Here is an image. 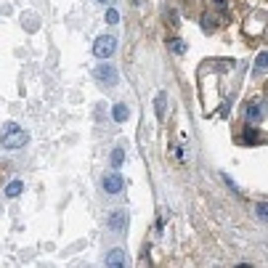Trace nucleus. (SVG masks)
I'll use <instances>...</instances> for the list:
<instances>
[{"mask_svg":"<svg viewBox=\"0 0 268 268\" xmlns=\"http://www.w3.org/2000/svg\"><path fill=\"white\" fill-rule=\"evenodd\" d=\"M22 191H24V183L19 181V178H16V181H11L8 186H5V196H11V199H13V196H19Z\"/></svg>","mask_w":268,"mask_h":268,"instance_id":"obj_9","label":"nucleus"},{"mask_svg":"<svg viewBox=\"0 0 268 268\" xmlns=\"http://www.w3.org/2000/svg\"><path fill=\"white\" fill-rule=\"evenodd\" d=\"M112 167H122V162H125V149H122V146H117V149L115 152H112Z\"/></svg>","mask_w":268,"mask_h":268,"instance_id":"obj_11","label":"nucleus"},{"mask_svg":"<svg viewBox=\"0 0 268 268\" xmlns=\"http://www.w3.org/2000/svg\"><path fill=\"white\" fill-rule=\"evenodd\" d=\"M173 51H175V53H183V51H186V45H183L181 40H175V43H173Z\"/></svg>","mask_w":268,"mask_h":268,"instance_id":"obj_15","label":"nucleus"},{"mask_svg":"<svg viewBox=\"0 0 268 268\" xmlns=\"http://www.w3.org/2000/svg\"><path fill=\"white\" fill-rule=\"evenodd\" d=\"M115 51H117V38L115 35H101V38H96V43H93V56L96 59H109Z\"/></svg>","mask_w":268,"mask_h":268,"instance_id":"obj_2","label":"nucleus"},{"mask_svg":"<svg viewBox=\"0 0 268 268\" xmlns=\"http://www.w3.org/2000/svg\"><path fill=\"white\" fill-rule=\"evenodd\" d=\"M98 3H112V0H98Z\"/></svg>","mask_w":268,"mask_h":268,"instance_id":"obj_17","label":"nucleus"},{"mask_svg":"<svg viewBox=\"0 0 268 268\" xmlns=\"http://www.w3.org/2000/svg\"><path fill=\"white\" fill-rule=\"evenodd\" d=\"M266 207H268L266 202H260V204H258V218H260V221H266V218H268V210H266Z\"/></svg>","mask_w":268,"mask_h":268,"instance_id":"obj_13","label":"nucleus"},{"mask_svg":"<svg viewBox=\"0 0 268 268\" xmlns=\"http://www.w3.org/2000/svg\"><path fill=\"white\" fill-rule=\"evenodd\" d=\"M112 117H115V122H125V119L130 117V109L125 107V104H115V109H112Z\"/></svg>","mask_w":268,"mask_h":268,"instance_id":"obj_8","label":"nucleus"},{"mask_svg":"<svg viewBox=\"0 0 268 268\" xmlns=\"http://www.w3.org/2000/svg\"><path fill=\"white\" fill-rule=\"evenodd\" d=\"M244 141L250 144V141H260V138H258V133H255V130H247V133H244Z\"/></svg>","mask_w":268,"mask_h":268,"instance_id":"obj_14","label":"nucleus"},{"mask_svg":"<svg viewBox=\"0 0 268 268\" xmlns=\"http://www.w3.org/2000/svg\"><path fill=\"white\" fill-rule=\"evenodd\" d=\"M154 107H157V117L162 119V117H165V107H167V96L165 93H157V98H154Z\"/></svg>","mask_w":268,"mask_h":268,"instance_id":"obj_10","label":"nucleus"},{"mask_svg":"<svg viewBox=\"0 0 268 268\" xmlns=\"http://www.w3.org/2000/svg\"><path fill=\"white\" fill-rule=\"evenodd\" d=\"M215 3H223V0H215Z\"/></svg>","mask_w":268,"mask_h":268,"instance_id":"obj_18","label":"nucleus"},{"mask_svg":"<svg viewBox=\"0 0 268 268\" xmlns=\"http://www.w3.org/2000/svg\"><path fill=\"white\" fill-rule=\"evenodd\" d=\"M93 75H96L98 82H104V85H115V82H117V69L112 64H98Z\"/></svg>","mask_w":268,"mask_h":268,"instance_id":"obj_3","label":"nucleus"},{"mask_svg":"<svg viewBox=\"0 0 268 268\" xmlns=\"http://www.w3.org/2000/svg\"><path fill=\"white\" fill-rule=\"evenodd\" d=\"M125 226H128V215H125V210H115V213L109 215V229L119 234V231H125Z\"/></svg>","mask_w":268,"mask_h":268,"instance_id":"obj_5","label":"nucleus"},{"mask_svg":"<svg viewBox=\"0 0 268 268\" xmlns=\"http://www.w3.org/2000/svg\"><path fill=\"white\" fill-rule=\"evenodd\" d=\"M27 141H30L27 130H22L16 122H8V125L3 128V133H0V144H3V149H8V152H13V149H22Z\"/></svg>","mask_w":268,"mask_h":268,"instance_id":"obj_1","label":"nucleus"},{"mask_svg":"<svg viewBox=\"0 0 268 268\" xmlns=\"http://www.w3.org/2000/svg\"><path fill=\"white\" fill-rule=\"evenodd\" d=\"M266 59H268L266 53H260V56H258V69H266Z\"/></svg>","mask_w":268,"mask_h":268,"instance_id":"obj_16","label":"nucleus"},{"mask_svg":"<svg viewBox=\"0 0 268 268\" xmlns=\"http://www.w3.org/2000/svg\"><path fill=\"white\" fill-rule=\"evenodd\" d=\"M128 263V258H125V250L122 247H115V250L107 255V266L109 268H119V266H125Z\"/></svg>","mask_w":268,"mask_h":268,"instance_id":"obj_6","label":"nucleus"},{"mask_svg":"<svg viewBox=\"0 0 268 268\" xmlns=\"http://www.w3.org/2000/svg\"><path fill=\"white\" fill-rule=\"evenodd\" d=\"M101 186H104V191L107 194H119L122 191V186H125V181H122V175L119 173H109V175H104Z\"/></svg>","mask_w":268,"mask_h":268,"instance_id":"obj_4","label":"nucleus"},{"mask_svg":"<svg viewBox=\"0 0 268 268\" xmlns=\"http://www.w3.org/2000/svg\"><path fill=\"white\" fill-rule=\"evenodd\" d=\"M107 22H109V24H117V22H119V13H117L115 8L107 11Z\"/></svg>","mask_w":268,"mask_h":268,"instance_id":"obj_12","label":"nucleus"},{"mask_svg":"<svg viewBox=\"0 0 268 268\" xmlns=\"http://www.w3.org/2000/svg\"><path fill=\"white\" fill-rule=\"evenodd\" d=\"M260 115H263V101H260V98H255V101L247 107V119H250V122H258Z\"/></svg>","mask_w":268,"mask_h":268,"instance_id":"obj_7","label":"nucleus"}]
</instances>
